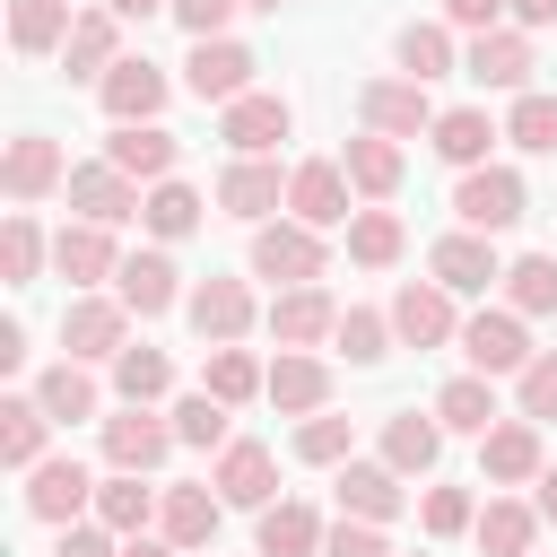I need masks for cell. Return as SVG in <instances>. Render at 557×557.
I'll return each mask as SVG.
<instances>
[{"label": "cell", "mask_w": 557, "mask_h": 557, "mask_svg": "<svg viewBox=\"0 0 557 557\" xmlns=\"http://www.w3.org/2000/svg\"><path fill=\"white\" fill-rule=\"evenodd\" d=\"M52 270H61L70 287H96V278H113V270H122V252H113V226H96V218L61 226V235H52Z\"/></svg>", "instance_id": "25"}, {"label": "cell", "mask_w": 557, "mask_h": 557, "mask_svg": "<svg viewBox=\"0 0 557 557\" xmlns=\"http://www.w3.org/2000/svg\"><path fill=\"white\" fill-rule=\"evenodd\" d=\"M113 296H122L131 313H165V305H183V270H174V252H131V261L113 270Z\"/></svg>", "instance_id": "28"}, {"label": "cell", "mask_w": 557, "mask_h": 557, "mask_svg": "<svg viewBox=\"0 0 557 557\" xmlns=\"http://www.w3.org/2000/svg\"><path fill=\"white\" fill-rule=\"evenodd\" d=\"M426 278H444L453 296H487V287H505V261H496V244L479 226H461V235H444L426 252Z\"/></svg>", "instance_id": "15"}, {"label": "cell", "mask_w": 557, "mask_h": 557, "mask_svg": "<svg viewBox=\"0 0 557 557\" xmlns=\"http://www.w3.org/2000/svg\"><path fill=\"white\" fill-rule=\"evenodd\" d=\"M244 0H174V26L200 44V35H226V17H235Z\"/></svg>", "instance_id": "53"}, {"label": "cell", "mask_w": 557, "mask_h": 557, "mask_svg": "<svg viewBox=\"0 0 557 557\" xmlns=\"http://www.w3.org/2000/svg\"><path fill=\"white\" fill-rule=\"evenodd\" d=\"M44 252H52V244H44V226H35L26 209H9V226H0V278H9V287H26V278L44 270Z\"/></svg>", "instance_id": "47"}, {"label": "cell", "mask_w": 557, "mask_h": 557, "mask_svg": "<svg viewBox=\"0 0 557 557\" xmlns=\"http://www.w3.org/2000/svg\"><path fill=\"white\" fill-rule=\"evenodd\" d=\"M444 26H470V35H487V26H505V0H444Z\"/></svg>", "instance_id": "55"}, {"label": "cell", "mask_w": 557, "mask_h": 557, "mask_svg": "<svg viewBox=\"0 0 557 557\" xmlns=\"http://www.w3.org/2000/svg\"><path fill=\"white\" fill-rule=\"evenodd\" d=\"M174 444H183V435H174V418H157V400H122V409L104 418V461H113V470H157Z\"/></svg>", "instance_id": "8"}, {"label": "cell", "mask_w": 557, "mask_h": 557, "mask_svg": "<svg viewBox=\"0 0 557 557\" xmlns=\"http://www.w3.org/2000/svg\"><path fill=\"white\" fill-rule=\"evenodd\" d=\"M348 453H357V426H348V418L313 409V418L296 426V461H348Z\"/></svg>", "instance_id": "49"}, {"label": "cell", "mask_w": 557, "mask_h": 557, "mask_svg": "<svg viewBox=\"0 0 557 557\" xmlns=\"http://www.w3.org/2000/svg\"><path fill=\"white\" fill-rule=\"evenodd\" d=\"M348 191H357V183H348L339 157H305V165H287V218H305V226H322V235L357 218Z\"/></svg>", "instance_id": "7"}, {"label": "cell", "mask_w": 557, "mask_h": 557, "mask_svg": "<svg viewBox=\"0 0 557 557\" xmlns=\"http://www.w3.org/2000/svg\"><path fill=\"white\" fill-rule=\"evenodd\" d=\"M139 226H148L157 244H183V235L200 226V191H191V183H174V174H165V183H148V200H139Z\"/></svg>", "instance_id": "41"}, {"label": "cell", "mask_w": 557, "mask_h": 557, "mask_svg": "<svg viewBox=\"0 0 557 557\" xmlns=\"http://www.w3.org/2000/svg\"><path fill=\"white\" fill-rule=\"evenodd\" d=\"M70 0H9V44L26 52V61H44V52H61L70 44Z\"/></svg>", "instance_id": "38"}, {"label": "cell", "mask_w": 557, "mask_h": 557, "mask_svg": "<svg viewBox=\"0 0 557 557\" xmlns=\"http://www.w3.org/2000/svg\"><path fill=\"white\" fill-rule=\"evenodd\" d=\"M400 252H409V226H400L392 209H357V218H348V261H357V270H392Z\"/></svg>", "instance_id": "42"}, {"label": "cell", "mask_w": 557, "mask_h": 557, "mask_svg": "<svg viewBox=\"0 0 557 557\" xmlns=\"http://www.w3.org/2000/svg\"><path fill=\"white\" fill-rule=\"evenodd\" d=\"M157 505H165V487H148V470H113V479H96V522L104 531H148L157 522Z\"/></svg>", "instance_id": "30"}, {"label": "cell", "mask_w": 557, "mask_h": 557, "mask_svg": "<svg viewBox=\"0 0 557 557\" xmlns=\"http://www.w3.org/2000/svg\"><path fill=\"white\" fill-rule=\"evenodd\" d=\"M357 113H366V131H383V139H418V131H435L426 78H366V87H357Z\"/></svg>", "instance_id": "9"}, {"label": "cell", "mask_w": 557, "mask_h": 557, "mask_svg": "<svg viewBox=\"0 0 557 557\" xmlns=\"http://www.w3.org/2000/svg\"><path fill=\"white\" fill-rule=\"evenodd\" d=\"M52 557H122V531H104V522H61V548Z\"/></svg>", "instance_id": "54"}, {"label": "cell", "mask_w": 557, "mask_h": 557, "mask_svg": "<svg viewBox=\"0 0 557 557\" xmlns=\"http://www.w3.org/2000/svg\"><path fill=\"white\" fill-rule=\"evenodd\" d=\"M418 522H426V540H461L479 522V505H470V487H426L418 496Z\"/></svg>", "instance_id": "50"}, {"label": "cell", "mask_w": 557, "mask_h": 557, "mask_svg": "<svg viewBox=\"0 0 557 557\" xmlns=\"http://www.w3.org/2000/svg\"><path fill=\"white\" fill-rule=\"evenodd\" d=\"M461 78L522 96V87H531V26H487V35H470V52H461Z\"/></svg>", "instance_id": "13"}, {"label": "cell", "mask_w": 557, "mask_h": 557, "mask_svg": "<svg viewBox=\"0 0 557 557\" xmlns=\"http://www.w3.org/2000/svg\"><path fill=\"white\" fill-rule=\"evenodd\" d=\"M104 157H113L131 183H165V174H174V157H183V139H174L165 122H113Z\"/></svg>", "instance_id": "22"}, {"label": "cell", "mask_w": 557, "mask_h": 557, "mask_svg": "<svg viewBox=\"0 0 557 557\" xmlns=\"http://www.w3.org/2000/svg\"><path fill=\"white\" fill-rule=\"evenodd\" d=\"M383 313H392L400 348H444V339H461V313H453V287H444V278H400Z\"/></svg>", "instance_id": "5"}, {"label": "cell", "mask_w": 557, "mask_h": 557, "mask_svg": "<svg viewBox=\"0 0 557 557\" xmlns=\"http://www.w3.org/2000/svg\"><path fill=\"white\" fill-rule=\"evenodd\" d=\"M122 557H183V548H174L165 531H157V540H148V531H131V540H122Z\"/></svg>", "instance_id": "57"}, {"label": "cell", "mask_w": 557, "mask_h": 557, "mask_svg": "<svg viewBox=\"0 0 557 557\" xmlns=\"http://www.w3.org/2000/svg\"><path fill=\"white\" fill-rule=\"evenodd\" d=\"M505 305L531 322V313H557V261L548 252H522V261H505Z\"/></svg>", "instance_id": "43"}, {"label": "cell", "mask_w": 557, "mask_h": 557, "mask_svg": "<svg viewBox=\"0 0 557 557\" xmlns=\"http://www.w3.org/2000/svg\"><path fill=\"white\" fill-rule=\"evenodd\" d=\"M252 44H235V35H200L191 44V61H183V87L200 96V104H235V96H252Z\"/></svg>", "instance_id": "6"}, {"label": "cell", "mask_w": 557, "mask_h": 557, "mask_svg": "<svg viewBox=\"0 0 557 557\" xmlns=\"http://www.w3.org/2000/svg\"><path fill=\"white\" fill-rule=\"evenodd\" d=\"M70 183V165H61V139L52 131H17L9 148H0V191L26 209V200H44V191H61Z\"/></svg>", "instance_id": "11"}, {"label": "cell", "mask_w": 557, "mask_h": 557, "mask_svg": "<svg viewBox=\"0 0 557 557\" xmlns=\"http://www.w3.org/2000/svg\"><path fill=\"white\" fill-rule=\"evenodd\" d=\"M531 487H540V522H557V461H548V470H540Z\"/></svg>", "instance_id": "58"}, {"label": "cell", "mask_w": 557, "mask_h": 557, "mask_svg": "<svg viewBox=\"0 0 557 557\" xmlns=\"http://www.w3.org/2000/svg\"><path fill=\"white\" fill-rule=\"evenodd\" d=\"M522 209H531V191H522V174H513V165H470V174L453 183V218H461V226H479V235H505Z\"/></svg>", "instance_id": "4"}, {"label": "cell", "mask_w": 557, "mask_h": 557, "mask_svg": "<svg viewBox=\"0 0 557 557\" xmlns=\"http://www.w3.org/2000/svg\"><path fill=\"white\" fill-rule=\"evenodd\" d=\"M209 487H218L226 505H252V513H261V505L278 496V453H270V444H244V435H235V444L218 453Z\"/></svg>", "instance_id": "21"}, {"label": "cell", "mask_w": 557, "mask_h": 557, "mask_svg": "<svg viewBox=\"0 0 557 557\" xmlns=\"http://www.w3.org/2000/svg\"><path fill=\"white\" fill-rule=\"evenodd\" d=\"M339 165H348V183H357L366 200H392V191H400V174H409V148H400V139H383V131H366V139H348V148H339Z\"/></svg>", "instance_id": "32"}, {"label": "cell", "mask_w": 557, "mask_h": 557, "mask_svg": "<svg viewBox=\"0 0 557 557\" xmlns=\"http://www.w3.org/2000/svg\"><path fill=\"white\" fill-rule=\"evenodd\" d=\"M244 9H261V17H278V9H287V0H244Z\"/></svg>", "instance_id": "60"}, {"label": "cell", "mask_w": 557, "mask_h": 557, "mask_svg": "<svg viewBox=\"0 0 557 557\" xmlns=\"http://www.w3.org/2000/svg\"><path fill=\"white\" fill-rule=\"evenodd\" d=\"M26 513L35 522H78V513H96V479H87V461H35L26 470Z\"/></svg>", "instance_id": "17"}, {"label": "cell", "mask_w": 557, "mask_h": 557, "mask_svg": "<svg viewBox=\"0 0 557 557\" xmlns=\"http://www.w3.org/2000/svg\"><path fill=\"white\" fill-rule=\"evenodd\" d=\"M470 540H479L487 557H531V540H540V505H522V496H487L479 522H470Z\"/></svg>", "instance_id": "33"}, {"label": "cell", "mask_w": 557, "mask_h": 557, "mask_svg": "<svg viewBox=\"0 0 557 557\" xmlns=\"http://www.w3.org/2000/svg\"><path fill=\"white\" fill-rule=\"evenodd\" d=\"M505 131L487 122V104H453V113H435V131H426V148L453 165V174H470V165H487V148H496Z\"/></svg>", "instance_id": "24"}, {"label": "cell", "mask_w": 557, "mask_h": 557, "mask_svg": "<svg viewBox=\"0 0 557 557\" xmlns=\"http://www.w3.org/2000/svg\"><path fill=\"white\" fill-rule=\"evenodd\" d=\"M409 505V487H400V470L392 461H339V513H366V522H392Z\"/></svg>", "instance_id": "27"}, {"label": "cell", "mask_w": 557, "mask_h": 557, "mask_svg": "<svg viewBox=\"0 0 557 557\" xmlns=\"http://www.w3.org/2000/svg\"><path fill=\"white\" fill-rule=\"evenodd\" d=\"M113 392H122V400H165V392H174L165 348H122V357H113Z\"/></svg>", "instance_id": "48"}, {"label": "cell", "mask_w": 557, "mask_h": 557, "mask_svg": "<svg viewBox=\"0 0 557 557\" xmlns=\"http://www.w3.org/2000/svg\"><path fill=\"white\" fill-rule=\"evenodd\" d=\"M331 339H339V348H348V366H383V357H392V339H400V331H392V313H374V305H348V313H339V331H331Z\"/></svg>", "instance_id": "44"}, {"label": "cell", "mask_w": 557, "mask_h": 557, "mask_svg": "<svg viewBox=\"0 0 557 557\" xmlns=\"http://www.w3.org/2000/svg\"><path fill=\"white\" fill-rule=\"evenodd\" d=\"M200 392H218L226 409H244V400H261V392H270V366H261L252 348H235V339H226V348H209V366H200Z\"/></svg>", "instance_id": "35"}, {"label": "cell", "mask_w": 557, "mask_h": 557, "mask_svg": "<svg viewBox=\"0 0 557 557\" xmlns=\"http://www.w3.org/2000/svg\"><path fill=\"white\" fill-rule=\"evenodd\" d=\"M35 400H44V418H52V426H78V418H96V409H104V400H96V374H87L78 357L44 366V374H35Z\"/></svg>", "instance_id": "34"}, {"label": "cell", "mask_w": 557, "mask_h": 557, "mask_svg": "<svg viewBox=\"0 0 557 557\" xmlns=\"http://www.w3.org/2000/svg\"><path fill=\"white\" fill-rule=\"evenodd\" d=\"M322 557H392V548H383V522H366V513H339V522L322 531Z\"/></svg>", "instance_id": "52"}, {"label": "cell", "mask_w": 557, "mask_h": 557, "mask_svg": "<svg viewBox=\"0 0 557 557\" xmlns=\"http://www.w3.org/2000/svg\"><path fill=\"white\" fill-rule=\"evenodd\" d=\"M174 435H183L191 453H226V444H235V435H226V400H218V392H183V400H174Z\"/></svg>", "instance_id": "45"}, {"label": "cell", "mask_w": 557, "mask_h": 557, "mask_svg": "<svg viewBox=\"0 0 557 557\" xmlns=\"http://www.w3.org/2000/svg\"><path fill=\"white\" fill-rule=\"evenodd\" d=\"M513 400H522V418H557V348H540V357L513 374Z\"/></svg>", "instance_id": "51"}, {"label": "cell", "mask_w": 557, "mask_h": 557, "mask_svg": "<svg viewBox=\"0 0 557 557\" xmlns=\"http://www.w3.org/2000/svg\"><path fill=\"white\" fill-rule=\"evenodd\" d=\"M261 400H278L287 418H313V409H331V366L313 357V348H278V366H270V392Z\"/></svg>", "instance_id": "26"}, {"label": "cell", "mask_w": 557, "mask_h": 557, "mask_svg": "<svg viewBox=\"0 0 557 557\" xmlns=\"http://www.w3.org/2000/svg\"><path fill=\"white\" fill-rule=\"evenodd\" d=\"M96 96H104L113 122H157V113H165V70H157L148 52H122V61L96 78Z\"/></svg>", "instance_id": "18"}, {"label": "cell", "mask_w": 557, "mask_h": 557, "mask_svg": "<svg viewBox=\"0 0 557 557\" xmlns=\"http://www.w3.org/2000/svg\"><path fill=\"white\" fill-rule=\"evenodd\" d=\"M287 131H296V104H287V96H261V87H252V96L218 104V139H226L235 157H270Z\"/></svg>", "instance_id": "10"}, {"label": "cell", "mask_w": 557, "mask_h": 557, "mask_svg": "<svg viewBox=\"0 0 557 557\" xmlns=\"http://www.w3.org/2000/svg\"><path fill=\"white\" fill-rule=\"evenodd\" d=\"M122 61V17L113 9H78V26H70V44H61V70L70 78H104Z\"/></svg>", "instance_id": "31"}, {"label": "cell", "mask_w": 557, "mask_h": 557, "mask_svg": "<svg viewBox=\"0 0 557 557\" xmlns=\"http://www.w3.org/2000/svg\"><path fill=\"white\" fill-rule=\"evenodd\" d=\"M505 139H513V148H531V157H557V96L522 87V96H513V113H505Z\"/></svg>", "instance_id": "46"}, {"label": "cell", "mask_w": 557, "mask_h": 557, "mask_svg": "<svg viewBox=\"0 0 557 557\" xmlns=\"http://www.w3.org/2000/svg\"><path fill=\"white\" fill-rule=\"evenodd\" d=\"M113 17H157V9H174V0H104Z\"/></svg>", "instance_id": "59"}, {"label": "cell", "mask_w": 557, "mask_h": 557, "mask_svg": "<svg viewBox=\"0 0 557 557\" xmlns=\"http://www.w3.org/2000/svg\"><path fill=\"white\" fill-rule=\"evenodd\" d=\"M44 435H52V418H44L35 392L0 400V461H9V470H35V461H44Z\"/></svg>", "instance_id": "40"}, {"label": "cell", "mask_w": 557, "mask_h": 557, "mask_svg": "<svg viewBox=\"0 0 557 557\" xmlns=\"http://www.w3.org/2000/svg\"><path fill=\"white\" fill-rule=\"evenodd\" d=\"M183 313H191V331H200L209 348H226V339H244V331H252V313H261V305H252V287H244V278H218V270H209V278L183 296Z\"/></svg>", "instance_id": "16"}, {"label": "cell", "mask_w": 557, "mask_h": 557, "mask_svg": "<svg viewBox=\"0 0 557 557\" xmlns=\"http://www.w3.org/2000/svg\"><path fill=\"white\" fill-rule=\"evenodd\" d=\"M513 26H557V0H505Z\"/></svg>", "instance_id": "56"}, {"label": "cell", "mask_w": 557, "mask_h": 557, "mask_svg": "<svg viewBox=\"0 0 557 557\" xmlns=\"http://www.w3.org/2000/svg\"><path fill=\"white\" fill-rule=\"evenodd\" d=\"M61 191H70V209H78V218H96V226H122V218H139V200H148V191H139V183H131L113 157H96V165H70V183H61Z\"/></svg>", "instance_id": "14"}, {"label": "cell", "mask_w": 557, "mask_h": 557, "mask_svg": "<svg viewBox=\"0 0 557 557\" xmlns=\"http://www.w3.org/2000/svg\"><path fill=\"white\" fill-rule=\"evenodd\" d=\"M61 348H70L78 366H113V357L131 348V305H122V296H70V305H61Z\"/></svg>", "instance_id": "2"}, {"label": "cell", "mask_w": 557, "mask_h": 557, "mask_svg": "<svg viewBox=\"0 0 557 557\" xmlns=\"http://www.w3.org/2000/svg\"><path fill=\"white\" fill-rule=\"evenodd\" d=\"M218 209L244 218V226H261L270 209H287V174H278L270 157H235V165L218 174Z\"/></svg>", "instance_id": "19"}, {"label": "cell", "mask_w": 557, "mask_h": 557, "mask_svg": "<svg viewBox=\"0 0 557 557\" xmlns=\"http://www.w3.org/2000/svg\"><path fill=\"white\" fill-rule=\"evenodd\" d=\"M540 470H548L540 418H496V426L479 435V479H487V487H522V479H540Z\"/></svg>", "instance_id": "12"}, {"label": "cell", "mask_w": 557, "mask_h": 557, "mask_svg": "<svg viewBox=\"0 0 557 557\" xmlns=\"http://www.w3.org/2000/svg\"><path fill=\"white\" fill-rule=\"evenodd\" d=\"M435 418H444V435H487L496 426V374H453L435 392Z\"/></svg>", "instance_id": "36"}, {"label": "cell", "mask_w": 557, "mask_h": 557, "mask_svg": "<svg viewBox=\"0 0 557 557\" xmlns=\"http://www.w3.org/2000/svg\"><path fill=\"white\" fill-rule=\"evenodd\" d=\"M435 453H444V418H435V409H426V418H418V409H392V418H383V461H392L400 479H426Z\"/></svg>", "instance_id": "29"}, {"label": "cell", "mask_w": 557, "mask_h": 557, "mask_svg": "<svg viewBox=\"0 0 557 557\" xmlns=\"http://www.w3.org/2000/svg\"><path fill=\"white\" fill-rule=\"evenodd\" d=\"M218 522H226V496L218 487H165V505H157V531L191 557V548H218Z\"/></svg>", "instance_id": "23"}, {"label": "cell", "mask_w": 557, "mask_h": 557, "mask_svg": "<svg viewBox=\"0 0 557 557\" xmlns=\"http://www.w3.org/2000/svg\"><path fill=\"white\" fill-rule=\"evenodd\" d=\"M339 331V305H331V287L313 278V287H278V305H270V339L278 348H322Z\"/></svg>", "instance_id": "20"}, {"label": "cell", "mask_w": 557, "mask_h": 557, "mask_svg": "<svg viewBox=\"0 0 557 557\" xmlns=\"http://www.w3.org/2000/svg\"><path fill=\"white\" fill-rule=\"evenodd\" d=\"M392 61H400V78H444L453 70V26L444 17H409L392 35Z\"/></svg>", "instance_id": "39"}, {"label": "cell", "mask_w": 557, "mask_h": 557, "mask_svg": "<svg viewBox=\"0 0 557 557\" xmlns=\"http://www.w3.org/2000/svg\"><path fill=\"white\" fill-rule=\"evenodd\" d=\"M261 557H322V513L296 496L261 505Z\"/></svg>", "instance_id": "37"}, {"label": "cell", "mask_w": 557, "mask_h": 557, "mask_svg": "<svg viewBox=\"0 0 557 557\" xmlns=\"http://www.w3.org/2000/svg\"><path fill=\"white\" fill-rule=\"evenodd\" d=\"M461 357H470V374H522L540 348H531V322L513 305H479L461 322Z\"/></svg>", "instance_id": "3"}, {"label": "cell", "mask_w": 557, "mask_h": 557, "mask_svg": "<svg viewBox=\"0 0 557 557\" xmlns=\"http://www.w3.org/2000/svg\"><path fill=\"white\" fill-rule=\"evenodd\" d=\"M244 261H252V278H278V287H313V278L331 270V252H322V226H305V218H261Z\"/></svg>", "instance_id": "1"}]
</instances>
